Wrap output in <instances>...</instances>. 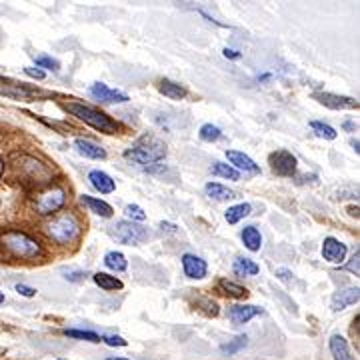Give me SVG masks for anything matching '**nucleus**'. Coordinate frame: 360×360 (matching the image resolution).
I'll return each mask as SVG.
<instances>
[{"instance_id":"1","label":"nucleus","mask_w":360,"mask_h":360,"mask_svg":"<svg viewBox=\"0 0 360 360\" xmlns=\"http://www.w3.org/2000/svg\"><path fill=\"white\" fill-rule=\"evenodd\" d=\"M0 246L10 256L18 259V261H33V259L42 254L40 243L34 236H31V234L22 232V230H6V232H2L0 234Z\"/></svg>"},{"instance_id":"2","label":"nucleus","mask_w":360,"mask_h":360,"mask_svg":"<svg viewBox=\"0 0 360 360\" xmlns=\"http://www.w3.org/2000/svg\"><path fill=\"white\" fill-rule=\"evenodd\" d=\"M166 156V145L154 134H145L140 136L126 152L124 158H129L132 163L150 166V164H158Z\"/></svg>"},{"instance_id":"3","label":"nucleus","mask_w":360,"mask_h":360,"mask_svg":"<svg viewBox=\"0 0 360 360\" xmlns=\"http://www.w3.org/2000/svg\"><path fill=\"white\" fill-rule=\"evenodd\" d=\"M65 111H68L72 116H76L84 124L92 126L95 131L104 132V134H116L118 129H120V124L116 122L115 118H111L106 113H102L99 108L82 104V102H66Z\"/></svg>"},{"instance_id":"4","label":"nucleus","mask_w":360,"mask_h":360,"mask_svg":"<svg viewBox=\"0 0 360 360\" xmlns=\"http://www.w3.org/2000/svg\"><path fill=\"white\" fill-rule=\"evenodd\" d=\"M47 230V234H49V238H52L56 245H72V243H76L79 240V236H81V220L74 216L72 213H63L58 214V216H54L52 220H50L49 224L44 227Z\"/></svg>"},{"instance_id":"5","label":"nucleus","mask_w":360,"mask_h":360,"mask_svg":"<svg viewBox=\"0 0 360 360\" xmlns=\"http://www.w3.org/2000/svg\"><path fill=\"white\" fill-rule=\"evenodd\" d=\"M113 236L120 245H140L150 238L148 230L131 220H120L113 227Z\"/></svg>"},{"instance_id":"6","label":"nucleus","mask_w":360,"mask_h":360,"mask_svg":"<svg viewBox=\"0 0 360 360\" xmlns=\"http://www.w3.org/2000/svg\"><path fill=\"white\" fill-rule=\"evenodd\" d=\"M66 202V190L63 186H50L36 198V211L42 216L58 213Z\"/></svg>"},{"instance_id":"7","label":"nucleus","mask_w":360,"mask_h":360,"mask_svg":"<svg viewBox=\"0 0 360 360\" xmlns=\"http://www.w3.org/2000/svg\"><path fill=\"white\" fill-rule=\"evenodd\" d=\"M268 164L272 168L275 174L284 177V179H293L296 174V168H298V161L293 152L288 150H277L268 156Z\"/></svg>"},{"instance_id":"8","label":"nucleus","mask_w":360,"mask_h":360,"mask_svg":"<svg viewBox=\"0 0 360 360\" xmlns=\"http://www.w3.org/2000/svg\"><path fill=\"white\" fill-rule=\"evenodd\" d=\"M90 97L99 102H104V104H122V102H129L131 97L122 90H116V88H111L108 84L104 82H97L90 86Z\"/></svg>"},{"instance_id":"9","label":"nucleus","mask_w":360,"mask_h":360,"mask_svg":"<svg viewBox=\"0 0 360 360\" xmlns=\"http://www.w3.org/2000/svg\"><path fill=\"white\" fill-rule=\"evenodd\" d=\"M314 100L325 104L332 111H354L359 108V100L352 97H343V95H332V92H314Z\"/></svg>"},{"instance_id":"10","label":"nucleus","mask_w":360,"mask_h":360,"mask_svg":"<svg viewBox=\"0 0 360 360\" xmlns=\"http://www.w3.org/2000/svg\"><path fill=\"white\" fill-rule=\"evenodd\" d=\"M182 270L188 279L202 280L208 275V264L197 254H182Z\"/></svg>"},{"instance_id":"11","label":"nucleus","mask_w":360,"mask_h":360,"mask_svg":"<svg viewBox=\"0 0 360 360\" xmlns=\"http://www.w3.org/2000/svg\"><path fill=\"white\" fill-rule=\"evenodd\" d=\"M322 259L330 264H341L346 259V245L334 236H327L322 243Z\"/></svg>"},{"instance_id":"12","label":"nucleus","mask_w":360,"mask_h":360,"mask_svg":"<svg viewBox=\"0 0 360 360\" xmlns=\"http://www.w3.org/2000/svg\"><path fill=\"white\" fill-rule=\"evenodd\" d=\"M227 158L232 164L234 170H243L245 174H261V166L254 163L248 154L238 150H227Z\"/></svg>"},{"instance_id":"13","label":"nucleus","mask_w":360,"mask_h":360,"mask_svg":"<svg viewBox=\"0 0 360 360\" xmlns=\"http://www.w3.org/2000/svg\"><path fill=\"white\" fill-rule=\"evenodd\" d=\"M20 168L22 170H28V177H31L34 184H42V182H49L52 179V172H50L49 168L42 163H38L36 158H31V156L22 158Z\"/></svg>"},{"instance_id":"14","label":"nucleus","mask_w":360,"mask_h":360,"mask_svg":"<svg viewBox=\"0 0 360 360\" xmlns=\"http://www.w3.org/2000/svg\"><path fill=\"white\" fill-rule=\"evenodd\" d=\"M259 314H262V311L259 306H254V304H234V306H230L229 311L230 320L234 325H246L252 318H256Z\"/></svg>"},{"instance_id":"15","label":"nucleus","mask_w":360,"mask_h":360,"mask_svg":"<svg viewBox=\"0 0 360 360\" xmlns=\"http://www.w3.org/2000/svg\"><path fill=\"white\" fill-rule=\"evenodd\" d=\"M360 298V291L359 286L357 288H344V291H338L336 295L332 296V302H330V309L334 312L344 311L346 306L350 304H357Z\"/></svg>"},{"instance_id":"16","label":"nucleus","mask_w":360,"mask_h":360,"mask_svg":"<svg viewBox=\"0 0 360 360\" xmlns=\"http://www.w3.org/2000/svg\"><path fill=\"white\" fill-rule=\"evenodd\" d=\"M74 148L84 158H92V161H104L106 158V150L99 147L97 142H92V140H86V138H76Z\"/></svg>"},{"instance_id":"17","label":"nucleus","mask_w":360,"mask_h":360,"mask_svg":"<svg viewBox=\"0 0 360 360\" xmlns=\"http://www.w3.org/2000/svg\"><path fill=\"white\" fill-rule=\"evenodd\" d=\"M88 180H90V184L99 190L100 195H111V193H115L116 190V182L106 172H102V170H90V174H88Z\"/></svg>"},{"instance_id":"18","label":"nucleus","mask_w":360,"mask_h":360,"mask_svg":"<svg viewBox=\"0 0 360 360\" xmlns=\"http://www.w3.org/2000/svg\"><path fill=\"white\" fill-rule=\"evenodd\" d=\"M0 95H4V97H8V99L26 100L36 97L38 90L28 88V86H24V84H4V86H0Z\"/></svg>"},{"instance_id":"19","label":"nucleus","mask_w":360,"mask_h":360,"mask_svg":"<svg viewBox=\"0 0 360 360\" xmlns=\"http://www.w3.org/2000/svg\"><path fill=\"white\" fill-rule=\"evenodd\" d=\"M81 202L84 206H88L90 208V213L99 214L102 218H111L113 216V206L108 204V202H104V200H100V198H95V197H88V195H82L81 197Z\"/></svg>"},{"instance_id":"20","label":"nucleus","mask_w":360,"mask_h":360,"mask_svg":"<svg viewBox=\"0 0 360 360\" xmlns=\"http://www.w3.org/2000/svg\"><path fill=\"white\" fill-rule=\"evenodd\" d=\"M328 346H330V352H332V359L334 360H352L348 343H346V338L341 336V334H332Z\"/></svg>"},{"instance_id":"21","label":"nucleus","mask_w":360,"mask_h":360,"mask_svg":"<svg viewBox=\"0 0 360 360\" xmlns=\"http://www.w3.org/2000/svg\"><path fill=\"white\" fill-rule=\"evenodd\" d=\"M158 90H161V95H164L166 99L170 100H182L186 97V88L179 82L168 81V79H163L158 82Z\"/></svg>"},{"instance_id":"22","label":"nucleus","mask_w":360,"mask_h":360,"mask_svg":"<svg viewBox=\"0 0 360 360\" xmlns=\"http://www.w3.org/2000/svg\"><path fill=\"white\" fill-rule=\"evenodd\" d=\"M240 238L250 252H259L262 248V234L256 227H245L240 232Z\"/></svg>"},{"instance_id":"23","label":"nucleus","mask_w":360,"mask_h":360,"mask_svg":"<svg viewBox=\"0 0 360 360\" xmlns=\"http://www.w3.org/2000/svg\"><path fill=\"white\" fill-rule=\"evenodd\" d=\"M204 193H206V197H211L213 200H218V202L236 198V193H234V190H230L229 186H222V184H218V182H208V184L204 186Z\"/></svg>"},{"instance_id":"24","label":"nucleus","mask_w":360,"mask_h":360,"mask_svg":"<svg viewBox=\"0 0 360 360\" xmlns=\"http://www.w3.org/2000/svg\"><path fill=\"white\" fill-rule=\"evenodd\" d=\"M92 280H95V284L97 286H100L102 291H106V293H115V291H122V280L116 279V277H113V275H106V272H97L95 277H92Z\"/></svg>"},{"instance_id":"25","label":"nucleus","mask_w":360,"mask_h":360,"mask_svg":"<svg viewBox=\"0 0 360 360\" xmlns=\"http://www.w3.org/2000/svg\"><path fill=\"white\" fill-rule=\"evenodd\" d=\"M232 270L236 277H254L261 272V266L252 259H236L232 264Z\"/></svg>"},{"instance_id":"26","label":"nucleus","mask_w":360,"mask_h":360,"mask_svg":"<svg viewBox=\"0 0 360 360\" xmlns=\"http://www.w3.org/2000/svg\"><path fill=\"white\" fill-rule=\"evenodd\" d=\"M104 264H106V268H111L115 272H124L129 268L126 256L122 252H116V250H111V252L104 254Z\"/></svg>"},{"instance_id":"27","label":"nucleus","mask_w":360,"mask_h":360,"mask_svg":"<svg viewBox=\"0 0 360 360\" xmlns=\"http://www.w3.org/2000/svg\"><path fill=\"white\" fill-rule=\"evenodd\" d=\"M250 213H252V206H250L248 202H240V204L230 206L229 211H227V214H224V218H227L229 224H236V222H240V220L246 218Z\"/></svg>"},{"instance_id":"28","label":"nucleus","mask_w":360,"mask_h":360,"mask_svg":"<svg viewBox=\"0 0 360 360\" xmlns=\"http://www.w3.org/2000/svg\"><path fill=\"white\" fill-rule=\"evenodd\" d=\"M218 291H220L222 295L232 296V298H246V296H248V291H246L245 286H240V284H236V282L227 279L218 280Z\"/></svg>"},{"instance_id":"29","label":"nucleus","mask_w":360,"mask_h":360,"mask_svg":"<svg viewBox=\"0 0 360 360\" xmlns=\"http://www.w3.org/2000/svg\"><path fill=\"white\" fill-rule=\"evenodd\" d=\"M246 344H248V336H246V334H238L236 338H232V341H229L227 344H220V352H222V354H229V357H232V354L240 352Z\"/></svg>"},{"instance_id":"30","label":"nucleus","mask_w":360,"mask_h":360,"mask_svg":"<svg viewBox=\"0 0 360 360\" xmlns=\"http://www.w3.org/2000/svg\"><path fill=\"white\" fill-rule=\"evenodd\" d=\"M311 129H312V132L318 136V138H325V140H334V138L338 136L336 131H334L330 124H327V122H320V120H312Z\"/></svg>"},{"instance_id":"31","label":"nucleus","mask_w":360,"mask_h":360,"mask_svg":"<svg viewBox=\"0 0 360 360\" xmlns=\"http://www.w3.org/2000/svg\"><path fill=\"white\" fill-rule=\"evenodd\" d=\"M213 174L214 177H220V179H229V180H240V172L238 170H234L230 164H224V163H214L213 164Z\"/></svg>"},{"instance_id":"32","label":"nucleus","mask_w":360,"mask_h":360,"mask_svg":"<svg viewBox=\"0 0 360 360\" xmlns=\"http://www.w3.org/2000/svg\"><path fill=\"white\" fill-rule=\"evenodd\" d=\"M198 136H200L204 142H216V140H220V138H222V132H220L218 126H214V124H211V122H206V124H202V126H200Z\"/></svg>"},{"instance_id":"33","label":"nucleus","mask_w":360,"mask_h":360,"mask_svg":"<svg viewBox=\"0 0 360 360\" xmlns=\"http://www.w3.org/2000/svg\"><path fill=\"white\" fill-rule=\"evenodd\" d=\"M66 336L70 338H79V341H88V343H100V336L97 332H90V330H79V328H66Z\"/></svg>"},{"instance_id":"34","label":"nucleus","mask_w":360,"mask_h":360,"mask_svg":"<svg viewBox=\"0 0 360 360\" xmlns=\"http://www.w3.org/2000/svg\"><path fill=\"white\" fill-rule=\"evenodd\" d=\"M34 63L36 66L42 70V68H49V70H58L60 68V63L56 60V58H52V56H47V54H38V56H34Z\"/></svg>"},{"instance_id":"35","label":"nucleus","mask_w":360,"mask_h":360,"mask_svg":"<svg viewBox=\"0 0 360 360\" xmlns=\"http://www.w3.org/2000/svg\"><path fill=\"white\" fill-rule=\"evenodd\" d=\"M124 214H126V218H131V222H145L147 220V213L138 206V204H129L126 208H124Z\"/></svg>"},{"instance_id":"36","label":"nucleus","mask_w":360,"mask_h":360,"mask_svg":"<svg viewBox=\"0 0 360 360\" xmlns=\"http://www.w3.org/2000/svg\"><path fill=\"white\" fill-rule=\"evenodd\" d=\"M197 309L204 311L208 316H218V304L214 300H211V298H198Z\"/></svg>"},{"instance_id":"37","label":"nucleus","mask_w":360,"mask_h":360,"mask_svg":"<svg viewBox=\"0 0 360 360\" xmlns=\"http://www.w3.org/2000/svg\"><path fill=\"white\" fill-rule=\"evenodd\" d=\"M100 341L106 343L108 346H126V344H129L122 336H118V334H106V336H102Z\"/></svg>"},{"instance_id":"38","label":"nucleus","mask_w":360,"mask_h":360,"mask_svg":"<svg viewBox=\"0 0 360 360\" xmlns=\"http://www.w3.org/2000/svg\"><path fill=\"white\" fill-rule=\"evenodd\" d=\"M63 275H65V279L70 280V282H81V280L86 279V272H84V270H63Z\"/></svg>"},{"instance_id":"39","label":"nucleus","mask_w":360,"mask_h":360,"mask_svg":"<svg viewBox=\"0 0 360 360\" xmlns=\"http://www.w3.org/2000/svg\"><path fill=\"white\" fill-rule=\"evenodd\" d=\"M359 259H360V252L357 250V252H354V256H352V259H350V262L346 264V268H348V270H350V272H352L354 277H359V272H360Z\"/></svg>"},{"instance_id":"40","label":"nucleus","mask_w":360,"mask_h":360,"mask_svg":"<svg viewBox=\"0 0 360 360\" xmlns=\"http://www.w3.org/2000/svg\"><path fill=\"white\" fill-rule=\"evenodd\" d=\"M24 72L28 74V76H33V79H36V81H42L47 74H44V70H40V68H33V66H26L24 68Z\"/></svg>"},{"instance_id":"41","label":"nucleus","mask_w":360,"mask_h":360,"mask_svg":"<svg viewBox=\"0 0 360 360\" xmlns=\"http://www.w3.org/2000/svg\"><path fill=\"white\" fill-rule=\"evenodd\" d=\"M17 291L22 296H26V298H33V296L36 295V288H33V286H26V284H17Z\"/></svg>"},{"instance_id":"42","label":"nucleus","mask_w":360,"mask_h":360,"mask_svg":"<svg viewBox=\"0 0 360 360\" xmlns=\"http://www.w3.org/2000/svg\"><path fill=\"white\" fill-rule=\"evenodd\" d=\"M222 54H224V58H230V60H238V58L243 56L238 50H234V49H224L222 50Z\"/></svg>"},{"instance_id":"43","label":"nucleus","mask_w":360,"mask_h":360,"mask_svg":"<svg viewBox=\"0 0 360 360\" xmlns=\"http://www.w3.org/2000/svg\"><path fill=\"white\" fill-rule=\"evenodd\" d=\"M161 229L166 230V232H177V227L170 224V222H161Z\"/></svg>"},{"instance_id":"44","label":"nucleus","mask_w":360,"mask_h":360,"mask_svg":"<svg viewBox=\"0 0 360 360\" xmlns=\"http://www.w3.org/2000/svg\"><path fill=\"white\" fill-rule=\"evenodd\" d=\"M348 213H350V216H357V218H359V206H350Z\"/></svg>"},{"instance_id":"45","label":"nucleus","mask_w":360,"mask_h":360,"mask_svg":"<svg viewBox=\"0 0 360 360\" xmlns=\"http://www.w3.org/2000/svg\"><path fill=\"white\" fill-rule=\"evenodd\" d=\"M350 145H352V148H354V150H357V154H359L360 152V142H359V138H357V140H354V138H352V140H350Z\"/></svg>"},{"instance_id":"46","label":"nucleus","mask_w":360,"mask_h":360,"mask_svg":"<svg viewBox=\"0 0 360 360\" xmlns=\"http://www.w3.org/2000/svg\"><path fill=\"white\" fill-rule=\"evenodd\" d=\"M2 172H4V163H2V158H0V179H2Z\"/></svg>"},{"instance_id":"47","label":"nucleus","mask_w":360,"mask_h":360,"mask_svg":"<svg viewBox=\"0 0 360 360\" xmlns=\"http://www.w3.org/2000/svg\"><path fill=\"white\" fill-rule=\"evenodd\" d=\"M2 302H4V295L0 293V304H2Z\"/></svg>"},{"instance_id":"48","label":"nucleus","mask_w":360,"mask_h":360,"mask_svg":"<svg viewBox=\"0 0 360 360\" xmlns=\"http://www.w3.org/2000/svg\"><path fill=\"white\" fill-rule=\"evenodd\" d=\"M106 360H129V359H106Z\"/></svg>"}]
</instances>
